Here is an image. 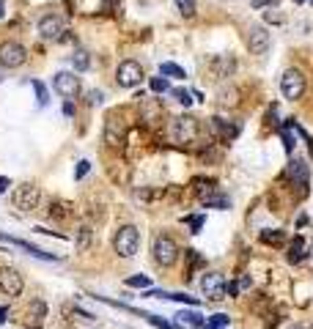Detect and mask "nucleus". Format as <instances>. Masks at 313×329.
<instances>
[{
    "label": "nucleus",
    "mask_w": 313,
    "mask_h": 329,
    "mask_svg": "<svg viewBox=\"0 0 313 329\" xmlns=\"http://www.w3.org/2000/svg\"><path fill=\"white\" fill-rule=\"evenodd\" d=\"M33 91H36V96H39V107H47V104H50V96H47V88H44V83L42 80H33Z\"/></svg>",
    "instance_id": "7c9ffc66"
},
{
    "label": "nucleus",
    "mask_w": 313,
    "mask_h": 329,
    "mask_svg": "<svg viewBox=\"0 0 313 329\" xmlns=\"http://www.w3.org/2000/svg\"><path fill=\"white\" fill-rule=\"evenodd\" d=\"M236 58L234 55H214L212 61H209V77L212 80H226V77H234V71H236Z\"/></svg>",
    "instance_id": "4468645a"
},
{
    "label": "nucleus",
    "mask_w": 313,
    "mask_h": 329,
    "mask_svg": "<svg viewBox=\"0 0 313 329\" xmlns=\"http://www.w3.org/2000/svg\"><path fill=\"white\" fill-rule=\"evenodd\" d=\"M288 329H308V324H291Z\"/></svg>",
    "instance_id": "49530a36"
},
{
    "label": "nucleus",
    "mask_w": 313,
    "mask_h": 329,
    "mask_svg": "<svg viewBox=\"0 0 313 329\" xmlns=\"http://www.w3.org/2000/svg\"><path fill=\"white\" fill-rule=\"evenodd\" d=\"M264 121H267V126H272V129H280V126H278V104H269L267 118H264Z\"/></svg>",
    "instance_id": "e433bc0d"
},
{
    "label": "nucleus",
    "mask_w": 313,
    "mask_h": 329,
    "mask_svg": "<svg viewBox=\"0 0 313 329\" xmlns=\"http://www.w3.org/2000/svg\"><path fill=\"white\" fill-rule=\"evenodd\" d=\"M288 129H291V126H288V124H280V138H283V148L288 151V154H291V151H294V146H297V140H294V134L291 132H288Z\"/></svg>",
    "instance_id": "bb28decb"
},
{
    "label": "nucleus",
    "mask_w": 313,
    "mask_h": 329,
    "mask_svg": "<svg viewBox=\"0 0 313 329\" xmlns=\"http://www.w3.org/2000/svg\"><path fill=\"white\" fill-rule=\"evenodd\" d=\"M0 239H3V242H9V244H14V247H22V250H25L28 255H33V258H42V261H58L55 258V255H50V253H44V250H39V247H33V244H28L25 239H14V236H6V234H0Z\"/></svg>",
    "instance_id": "f3484780"
},
{
    "label": "nucleus",
    "mask_w": 313,
    "mask_h": 329,
    "mask_svg": "<svg viewBox=\"0 0 313 329\" xmlns=\"http://www.w3.org/2000/svg\"><path fill=\"white\" fill-rule=\"evenodd\" d=\"M168 134H171L173 143H192L198 138V121L192 115H179V118H171V126H168Z\"/></svg>",
    "instance_id": "7ed1b4c3"
},
{
    "label": "nucleus",
    "mask_w": 313,
    "mask_h": 329,
    "mask_svg": "<svg viewBox=\"0 0 313 329\" xmlns=\"http://www.w3.org/2000/svg\"><path fill=\"white\" fill-rule=\"evenodd\" d=\"M294 3H305V0H294Z\"/></svg>",
    "instance_id": "09e8293b"
},
{
    "label": "nucleus",
    "mask_w": 313,
    "mask_h": 329,
    "mask_svg": "<svg viewBox=\"0 0 313 329\" xmlns=\"http://www.w3.org/2000/svg\"><path fill=\"white\" fill-rule=\"evenodd\" d=\"M126 285L130 288H151V277L149 275H132V277H126Z\"/></svg>",
    "instance_id": "473e14b6"
},
{
    "label": "nucleus",
    "mask_w": 313,
    "mask_h": 329,
    "mask_svg": "<svg viewBox=\"0 0 313 329\" xmlns=\"http://www.w3.org/2000/svg\"><path fill=\"white\" fill-rule=\"evenodd\" d=\"M239 291H242V285H239V283H228V285H226V294H228V296H236Z\"/></svg>",
    "instance_id": "79ce46f5"
},
{
    "label": "nucleus",
    "mask_w": 313,
    "mask_h": 329,
    "mask_svg": "<svg viewBox=\"0 0 313 329\" xmlns=\"http://www.w3.org/2000/svg\"><path fill=\"white\" fill-rule=\"evenodd\" d=\"M149 85H151V91H154V93H165V91H171V85H168V80H165V77H154Z\"/></svg>",
    "instance_id": "c9c22d12"
},
{
    "label": "nucleus",
    "mask_w": 313,
    "mask_h": 329,
    "mask_svg": "<svg viewBox=\"0 0 313 329\" xmlns=\"http://www.w3.org/2000/svg\"><path fill=\"white\" fill-rule=\"evenodd\" d=\"M171 93H173L181 104H184V107H190V102H192V99H190V91H184V88H173Z\"/></svg>",
    "instance_id": "58836bf2"
},
{
    "label": "nucleus",
    "mask_w": 313,
    "mask_h": 329,
    "mask_svg": "<svg viewBox=\"0 0 313 329\" xmlns=\"http://www.w3.org/2000/svg\"><path fill=\"white\" fill-rule=\"evenodd\" d=\"M159 74H162V77H176V80H184V77H187L181 66H176V63H168V61L159 66Z\"/></svg>",
    "instance_id": "a878e982"
},
{
    "label": "nucleus",
    "mask_w": 313,
    "mask_h": 329,
    "mask_svg": "<svg viewBox=\"0 0 313 329\" xmlns=\"http://www.w3.org/2000/svg\"><path fill=\"white\" fill-rule=\"evenodd\" d=\"M140 115H143V124H157L159 118H162V107H159L157 99H143Z\"/></svg>",
    "instance_id": "6ab92c4d"
},
{
    "label": "nucleus",
    "mask_w": 313,
    "mask_h": 329,
    "mask_svg": "<svg viewBox=\"0 0 313 329\" xmlns=\"http://www.w3.org/2000/svg\"><path fill=\"white\" fill-rule=\"evenodd\" d=\"M217 102H220V107H234V104L239 102V91L234 85H226V88H220V93H217Z\"/></svg>",
    "instance_id": "b1692460"
},
{
    "label": "nucleus",
    "mask_w": 313,
    "mask_h": 329,
    "mask_svg": "<svg viewBox=\"0 0 313 329\" xmlns=\"http://www.w3.org/2000/svg\"><path fill=\"white\" fill-rule=\"evenodd\" d=\"M206 266V258L200 255L198 250H187V280L192 277V272L195 269H204Z\"/></svg>",
    "instance_id": "393cba45"
},
{
    "label": "nucleus",
    "mask_w": 313,
    "mask_h": 329,
    "mask_svg": "<svg viewBox=\"0 0 313 329\" xmlns=\"http://www.w3.org/2000/svg\"><path fill=\"white\" fill-rule=\"evenodd\" d=\"M71 66L80 69V71H85L88 66H91V58H88V52H85V50H77L75 55H71Z\"/></svg>",
    "instance_id": "cd10ccee"
},
{
    "label": "nucleus",
    "mask_w": 313,
    "mask_h": 329,
    "mask_svg": "<svg viewBox=\"0 0 313 329\" xmlns=\"http://www.w3.org/2000/svg\"><path fill=\"white\" fill-rule=\"evenodd\" d=\"M305 85H308V80H305V74L300 69H286L283 71V77H280V91H283L286 99H302V93H305Z\"/></svg>",
    "instance_id": "20e7f679"
},
{
    "label": "nucleus",
    "mask_w": 313,
    "mask_h": 329,
    "mask_svg": "<svg viewBox=\"0 0 313 329\" xmlns=\"http://www.w3.org/2000/svg\"><path fill=\"white\" fill-rule=\"evenodd\" d=\"M63 33V17L61 14H44L39 20V36L42 38H61Z\"/></svg>",
    "instance_id": "2eb2a0df"
},
{
    "label": "nucleus",
    "mask_w": 313,
    "mask_h": 329,
    "mask_svg": "<svg viewBox=\"0 0 313 329\" xmlns=\"http://www.w3.org/2000/svg\"><path fill=\"white\" fill-rule=\"evenodd\" d=\"M176 318H179L181 324H187V326H195V329H204V326H206V318L200 316L198 310H190V307H187V310H181Z\"/></svg>",
    "instance_id": "4be33fe9"
},
{
    "label": "nucleus",
    "mask_w": 313,
    "mask_h": 329,
    "mask_svg": "<svg viewBox=\"0 0 313 329\" xmlns=\"http://www.w3.org/2000/svg\"><path fill=\"white\" fill-rule=\"evenodd\" d=\"M151 253H154V261L159 263V266H173V263L179 261V255H181L179 244H176V239L168 236V234H157Z\"/></svg>",
    "instance_id": "f03ea898"
},
{
    "label": "nucleus",
    "mask_w": 313,
    "mask_h": 329,
    "mask_svg": "<svg viewBox=\"0 0 313 329\" xmlns=\"http://www.w3.org/2000/svg\"><path fill=\"white\" fill-rule=\"evenodd\" d=\"M151 326L157 329H181V324H176V321H168V318H159V316H146Z\"/></svg>",
    "instance_id": "c756f323"
},
{
    "label": "nucleus",
    "mask_w": 313,
    "mask_h": 329,
    "mask_svg": "<svg viewBox=\"0 0 313 329\" xmlns=\"http://www.w3.org/2000/svg\"><path fill=\"white\" fill-rule=\"evenodd\" d=\"M91 242H94L91 225H80L77 228V236H75V247H77L80 253H85V250H91Z\"/></svg>",
    "instance_id": "412c9836"
},
{
    "label": "nucleus",
    "mask_w": 313,
    "mask_h": 329,
    "mask_svg": "<svg viewBox=\"0 0 313 329\" xmlns=\"http://www.w3.org/2000/svg\"><path fill=\"white\" fill-rule=\"evenodd\" d=\"M39 200H42V189H39V184H33V181H25L14 189V206H17L20 211H33L39 206Z\"/></svg>",
    "instance_id": "423d86ee"
},
{
    "label": "nucleus",
    "mask_w": 313,
    "mask_h": 329,
    "mask_svg": "<svg viewBox=\"0 0 313 329\" xmlns=\"http://www.w3.org/2000/svg\"><path fill=\"white\" fill-rule=\"evenodd\" d=\"M200 291L209 302H220L226 299V280H223L220 272H206L204 280H200Z\"/></svg>",
    "instance_id": "9b49d317"
},
{
    "label": "nucleus",
    "mask_w": 313,
    "mask_h": 329,
    "mask_svg": "<svg viewBox=\"0 0 313 329\" xmlns=\"http://www.w3.org/2000/svg\"><path fill=\"white\" fill-rule=\"evenodd\" d=\"M107 3H113V0H107Z\"/></svg>",
    "instance_id": "8fccbe9b"
},
{
    "label": "nucleus",
    "mask_w": 313,
    "mask_h": 329,
    "mask_svg": "<svg viewBox=\"0 0 313 329\" xmlns=\"http://www.w3.org/2000/svg\"><path fill=\"white\" fill-rule=\"evenodd\" d=\"M6 316H9V307H0V324H6V321H9Z\"/></svg>",
    "instance_id": "a18cd8bd"
},
{
    "label": "nucleus",
    "mask_w": 313,
    "mask_h": 329,
    "mask_svg": "<svg viewBox=\"0 0 313 329\" xmlns=\"http://www.w3.org/2000/svg\"><path fill=\"white\" fill-rule=\"evenodd\" d=\"M162 299H168V302H181V304H190V307H198V299H195V296H187V294H165Z\"/></svg>",
    "instance_id": "2f4dec72"
},
{
    "label": "nucleus",
    "mask_w": 313,
    "mask_h": 329,
    "mask_svg": "<svg viewBox=\"0 0 313 329\" xmlns=\"http://www.w3.org/2000/svg\"><path fill=\"white\" fill-rule=\"evenodd\" d=\"M283 176H286V179H291V187H294V192H297V198H305V195H308V179H310L308 162H302V159H291Z\"/></svg>",
    "instance_id": "39448f33"
},
{
    "label": "nucleus",
    "mask_w": 313,
    "mask_h": 329,
    "mask_svg": "<svg viewBox=\"0 0 313 329\" xmlns=\"http://www.w3.org/2000/svg\"><path fill=\"white\" fill-rule=\"evenodd\" d=\"M184 222L190 225V234H200V228H204V214H195V217H184Z\"/></svg>",
    "instance_id": "72a5a7b5"
},
{
    "label": "nucleus",
    "mask_w": 313,
    "mask_h": 329,
    "mask_svg": "<svg viewBox=\"0 0 313 329\" xmlns=\"http://www.w3.org/2000/svg\"><path fill=\"white\" fill-rule=\"evenodd\" d=\"M47 316V304L42 299H36V302H30V307H28V318H30V326H42V318Z\"/></svg>",
    "instance_id": "5701e85b"
},
{
    "label": "nucleus",
    "mask_w": 313,
    "mask_h": 329,
    "mask_svg": "<svg viewBox=\"0 0 313 329\" xmlns=\"http://www.w3.org/2000/svg\"><path fill=\"white\" fill-rule=\"evenodd\" d=\"M63 113H66V115L71 118V115H75V104H71V102H66V104H63Z\"/></svg>",
    "instance_id": "c03bdc74"
},
{
    "label": "nucleus",
    "mask_w": 313,
    "mask_h": 329,
    "mask_svg": "<svg viewBox=\"0 0 313 329\" xmlns=\"http://www.w3.org/2000/svg\"><path fill=\"white\" fill-rule=\"evenodd\" d=\"M308 250H310V242L305 236H297L288 242V263H302L305 258H308Z\"/></svg>",
    "instance_id": "dca6fc26"
},
{
    "label": "nucleus",
    "mask_w": 313,
    "mask_h": 329,
    "mask_svg": "<svg viewBox=\"0 0 313 329\" xmlns=\"http://www.w3.org/2000/svg\"><path fill=\"white\" fill-rule=\"evenodd\" d=\"M261 242L264 244H269V247H283L286 242H288V236H286V230H275V228H267V230H261Z\"/></svg>",
    "instance_id": "aec40b11"
},
{
    "label": "nucleus",
    "mask_w": 313,
    "mask_h": 329,
    "mask_svg": "<svg viewBox=\"0 0 313 329\" xmlns=\"http://www.w3.org/2000/svg\"><path fill=\"white\" fill-rule=\"evenodd\" d=\"M198 198H200V203H204L206 208H228V206H231V200H228L226 195H217V189H214V187L200 189Z\"/></svg>",
    "instance_id": "a211bd4d"
},
{
    "label": "nucleus",
    "mask_w": 313,
    "mask_h": 329,
    "mask_svg": "<svg viewBox=\"0 0 313 329\" xmlns=\"http://www.w3.org/2000/svg\"><path fill=\"white\" fill-rule=\"evenodd\" d=\"M138 247H140V230L135 225H121L116 230V236H113L116 255H121V258H132V255L138 253Z\"/></svg>",
    "instance_id": "f257e3e1"
},
{
    "label": "nucleus",
    "mask_w": 313,
    "mask_h": 329,
    "mask_svg": "<svg viewBox=\"0 0 313 329\" xmlns=\"http://www.w3.org/2000/svg\"><path fill=\"white\" fill-rule=\"evenodd\" d=\"M22 291H25V280H22L20 272L11 269V266L0 269V296H9V299H14V296H20Z\"/></svg>",
    "instance_id": "6e6552de"
},
{
    "label": "nucleus",
    "mask_w": 313,
    "mask_h": 329,
    "mask_svg": "<svg viewBox=\"0 0 313 329\" xmlns=\"http://www.w3.org/2000/svg\"><path fill=\"white\" fill-rule=\"evenodd\" d=\"M269 42H272V36H269L267 25H250L247 28L245 44H247V50H250L253 55H264L269 50Z\"/></svg>",
    "instance_id": "1a4fd4ad"
},
{
    "label": "nucleus",
    "mask_w": 313,
    "mask_h": 329,
    "mask_svg": "<svg viewBox=\"0 0 313 329\" xmlns=\"http://www.w3.org/2000/svg\"><path fill=\"white\" fill-rule=\"evenodd\" d=\"M176 6L184 17H195V0H176Z\"/></svg>",
    "instance_id": "f704fd0d"
},
{
    "label": "nucleus",
    "mask_w": 313,
    "mask_h": 329,
    "mask_svg": "<svg viewBox=\"0 0 313 329\" xmlns=\"http://www.w3.org/2000/svg\"><path fill=\"white\" fill-rule=\"evenodd\" d=\"M3 14H6V6H3V0H0V20H3Z\"/></svg>",
    "instance_id": "de8ad7c7"
},
{
    "label": "nucleus",
    "mask_w": 313,
    "mask_h": 329,
    "mask_svg": "<svg viewBox=\"0 0 313 329\" xmlns=\"http://www.w3.org/2000/svg\"><path fill=\"white\" fill-rule=\"evenodd\" d=\"M228 316H226V313H214V316L212 318H206V326L204 329H223V326H228Z\"/></svg>",
    "instance_id": "c85d7f7f"
},
{
    "label": "nucleus",
    "mask_w": 313,
    "mask_h": 329,
    "mask_svg": "<svg viewBox=\"0 0 313 329\" xmlns=\"http://www.w3.org/2000/svg\"><path fill=\"white\" fill-rule=\"evenodd\" d=\"M264 20H267L269 25H280V22H283V14H280L278 9H267L264 11Z\"/></svg>",
    "instance_id": "4c0bfd02"
},
{
    "label": "nucleus",
    "mask_w": 313,
    "mask_h": 329,
    "mask_svg": "<svg viewBox=\"0 0 313 329\" xmlns=\"http://www.w3.org/2000/svg\"><path fill=\"white\" fill-rule=\"evenodd\" d=\"M28 61V50L20 42H3L0 44V66L3 69H20Z\"/></svg>",
    "instance_id": "0eeeda50"
},
{
    "label": "nucleus",
    "mask_w": 313,
    "mask_h": 329,
    "mask_svg": "<svg viewBox=\"0 0 313 329\" xmlns=\"http://www.w3.org/2000/svg\"><path fill=\"white\" fill-rule=\"evenodd\" d=\"M88 165H91V162H85V159H83V162H77V167H75V179H77V181H80V179H85Z\"/></svg>",
    "instance_id": "a19ab883"
},
{
    "label": "nucleus",
    "mask_w": 313,
    "mask_h": 329,
    "mask_svg": "<svg viewBox=\"0 0 313 329\" xmlns=\"http://www.w3.org/2000/svg\"><path fill=\"white\" fill-rule=\"evenodd\" d=\"M52 88L58 91L66 102H71L75 96H80V77L71 74V71H58L52 77Z\"/></svg>",
    "instance_id": "ddd939ff"
},
{
    "label": "nucleus",
    "mask_w": 313,
    "mask_h": 329,
    "mask_svg": "<svg viewBox=\"0 0 313 329\" xmlns=\"http://www.w3.org/2000/svg\"><path fill=\"white\" fill-rule=\"evenodd\" d=\"M280 0H250L253 9H278Z\"/></svg>",
    "instance_id": "ea45409f"
},
{
    "label": "nucleus",
    "mask_w": 313,
    "mask_h": 329,
    "mask_svg": "<svg viewBox=\"0 0 313 329\" xmlns=\"http://www.w3.org/2000/svg\"><path fill=\"white\" fill-rule=\"evenodd\" d=\"M104 143L110 148H121L126 143V124L116 113L107 115V121H104Z\"/></svg>",
    "instance_id": "f8f14e48"
},
{
    "label": "nucleus",
    "mask_w": 313,
    "mask_h": 329,
    "mask_svg": "<svg viewBox=\"0 0 313 329\" xmlns=\"http://www.w3.org/2000/svg\"><path fill=\"white\" fill-rule=\"evenodd\" d=\"M116 80L121 88H135L143 83V66L138 61H121L118 63V71H116Z\"/></svg>",
    "instance_id": "9d476101"
},
{
    "label": "nucleus",
    "mask_w": 313,
    "mask_h": 329,
    "mask_svg": "<svg viewBox=\"0 0 313 329\" xmlns=\"http://www.w3.org/2000/svg\"><path fill=\"white\" fill-rule=\"evenodd\" d=\"M9 187H11V181L6 179V176H0V195H3V192L9 189Z\"/></svg>",
    "instance_id": "37998d69"
}]
</instances>
